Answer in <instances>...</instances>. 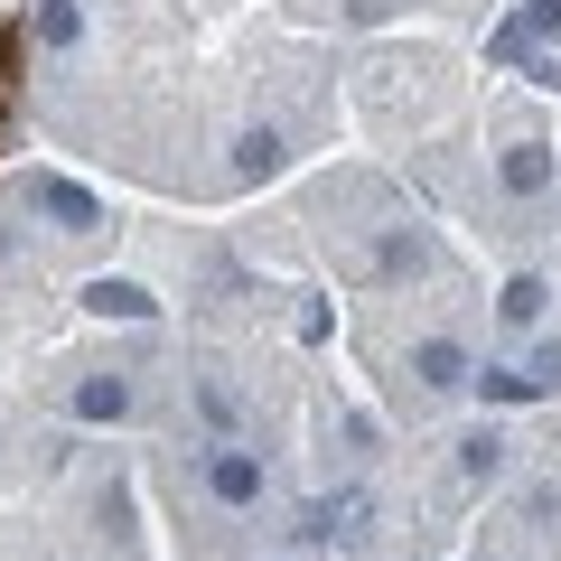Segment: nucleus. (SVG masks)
<instances>
[{
  "mask_svg": "<svg viewBox=\"0 0 561 561\" xmlns=\"http://www.w3.org/2000/svg\"><path fill=\"white\" fill-rule=\"evenodd\" d=\"M38 38L47 47H76L84 38V10H76V0H38Z\"/></svg>",
  "mask_w": 561,
  "mask_h": 561,
  "instance_id": "9b49d317",
  "label": "nucleus"
},
{
  "mask_svg": "<svg viewBox=\"0 0 561 561\" xmlns=\"http://www.w3.org/2000/svg\"><path fill=\"white\" fill-rule=\"evenodd\" d=\"M300 534H309V542H365V534H375V496H365V486H346V496L309 505Z\"/></svg>",
  "mask_w": 561,
  "mask_h": 561,
  "instance_id": "7ed1b4c3",
  "label": "nucleus"
},
{
  "mask_svg": "<svg viewBox=\"0 0 561 561\" xmlns=\"http://www.w3.org/2000/svg\"><path fill=\"white\" fill-rule=\"evenodd\" d=\"M542 300H552V280H542V272H515V280H505V328H534L542 319Z\"/></svg>",
  "mask_w": 561,
  "mask_h": 561,
  "instance_id": "1a4fd4ad",
  "label": "nucleus"
},
{
  "mask_svg": "<svg viewBox=\"0 0 561 561\" xmlns=\"http://www.w3.org/2000/svg\"><path fill=\"white\" fill-rule=\"evenodd\" d=\"M412 383H421V393H459V383H468V346L459 337H421L412 346Z\"/></svg>",
  "mask_w": 561,
  "mask_h": 561,
  "instance_id": "39448f33",
  "label": "nucleus"
},
{
  "mask_svg": "<svg viewBox=\"0 0 561 561\" xmlns=\"http://www.w3.org/2000/svg\"><path fill=\"white\" fill-rule=\"evenodd\" d=\"M468 383H478L486 402H534V383H524L515 365H486V375H468Z\"/></svg>",
  "mask_w": 561,
  "mask_h": 561,
  "instance_id": "4468645a",
  "label": "nucleus"
},
{
  "mask_svg": "<svg viewBox=\"0 0 561 561\" xmlns=\"http://www.w3.org/2000/svg\"><path fill=\"white\" fill-rule=\"evenodd\" d=\"M459 468H468V478H505V440H496V431H468V440H459Z\"/></svg>",
  "mask_w": 561,
  "mask_h": 561,
  "instance_id": "f8f14e48",
  "label": "nucleus"
},
{
  "mask_svg": "<svg viewBox=\"0 0 561 561\" xmlns=\"http://www.w3.org/2000/svg\"><path fill=\"white\" fill-rule=\"evenodd\" d=\"M542 38H561V0H524L515 20H505L496 38H486V57H505V66H515V57H534Z\"/></svg>",
  "mask_w": 561,
  "mask_h": 561,
  "instance_id": "20e7f679",
  "label": "nucleus"
},
{
  "mask_svg": "<svg viewBox=\"0 0 561 561\" xmlns=\"http://www.w3.org/2000/svg\"><path fill=\"white\" fill-rule=\"evenodd\" d=\"M421 262H431V243H421V234H383L375 272H383V280H402V272H421Z\"/></svg>",
  "mask_w": 561,
  "mask_h": 561,
  "instance_id": "ddd939ff",
  "label": "nucleus"
},
{
  "mask_svg": "<svg viewBox=\"0 0 561 561\" xmlns=\"http://www.w3.org/2000/svg\"><path fill=\"white\" fill-rule=\"evenodd\" d=\"M496 179H505V197H542V187H552V150H542V140H515Z\"/></svg>",
  "mask_w": 561,
  "mask_h": 561,
  "instance_id": "0eeeda50",
  "label": "nucleus"
},
{
  "mask_svg": "<svg viewBox=\"0 0 561 561\" xmlns=\"http://www.w3.org/2000/svg\"><path fill=\"white\" fill-rule=\"evenodd\" d=\"M280 169V131H243L234 140V179H272Z\"/></svg>",
  "mask_w": 561,
  "mask_h": 561,
  "instance_id": "9d476101",
  "label": "nucleus"
},
{
  "mask_svg": "<svg viewBox=\"0 0 561 561\" xmlns=\"http://www.w3.org/2000/svg\"><path fill=\"white\" fill-rule=\"evenodd\" d=\"M122 412H131V383H122V375L76 383V421H122Z\"/></svg>",
  "mask_w": 561,
  "mask_h": 561,
  "instance_id": "6e6552de",
  "label": "nucleus"
},
{
  "mask_svg": "<svg viewBox=\"0 0 561 561\" xmlns=\"http://www.w3.org/2000/svg\"><path fill=\"white\" fill-rule=\"evenodd\" d=\"M84 309H94V319H160V300H150V290H140V280H84Z\"/></svg>",
  "mask_w": 561,
  "mask_h": 561,
  "instance_id": "423d86ee",
  "label": "nucleus"
},
{
  "mask_svg": "<svg viewBox=\"0 0 561 561\" xmlns=\"http://www.w3.org/2000/svg\"><path fill=\"white\" fill-rule=\"evenodd\" d=\"M262 486H272L262 449H243V440L206 449V496H216V505H262Z\"/></svg>",
  "mask_w": 561,
  "mask_h": 561,
  "instance_id": "f257e3e1",
  "label": "nucleus"
},
{
  "mask_svg": "<svg viewBox=\"0 0 561 561\" xmlns=\"http://www.w3.org/2000/svg\"><path fill=\"white\" fill-rule=\"evenodd\" d=\"M28 206H38V216H57V234H94V225H103L94 187H76V179H28Z\"/></svg>",
  "mask_w": 561,
  "mask_h": 561,
  "instance_id": "f03ea898",
  "label": "nucleus"
}]
</instances>
